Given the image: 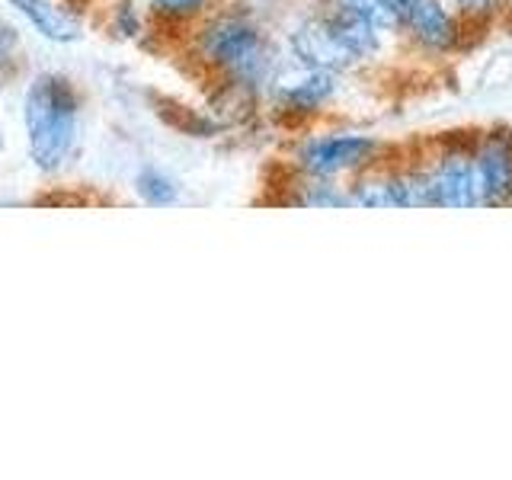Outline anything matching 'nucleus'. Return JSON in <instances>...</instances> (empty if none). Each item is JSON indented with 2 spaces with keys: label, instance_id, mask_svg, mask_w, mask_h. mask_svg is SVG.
Segmentation results:
<instances>
[{
  "label": "nucleus",
  "instance_id": "f257e3e1",
  "mask_svg": "<svg viewBox=\"0 0 512 480\" xmlns=\"http://www.w3.org/2000/svg\"><path fill=\"white\" fill-rule=\"evenodd\" d=\"M77 119L80 96L71 80L58 74L36 77V84L26 93V132L29 154L39 170L52 173L68 160L77 141Z\"/></svg>",
  "mask_w": 512,
  "mask_h": 480
},
{
  "label": "nucleus",
  "instance_id": "f03ea898",
  "mask_svg": "<svg viewBox=\"0 0 512 480\" xmlns=\"http://www.w3.org/2000/svg\"><path fill=\"white\" fill-rule=\"evenodd\" d=\"M202 58L240 80H260L266 71V48L256 23L247 16H218L202 29Z\"/></svg>",
  "mask_w": 512,
  "mask_h": 480
},
{
  "label": "nucleus",
  "instance_id": "7ed1b4c3",
  "mask_svg": "<svg viewBox=\"0 0 512 480\" xmlns=\"http://www.w3.org/2000/svg\"><path fill=\"white\" fill-rule=\"evenodd\" d=\"M375 151H378L375 138L330 135V138L308 141L298 157H301V167L311 176H317V180H330V176H336V173H346V170H356V167L368 164Z\"/></svg>",
  "mask_w": 512,
  "mask_h": 480
},
{
  "label": "nucleus",
  "instance_id": "20e7f679",
  "mask_svg": "<svg viewBox=\"0 0 512 480\" xmlns=\"http://www.w3.org/2000/svg\"><path fill=\"white\" fill-rule=\"evenodd\" d=\"M429 199L442 208H480L477 170L471 154H448L442 164L426 173Z\"/></svg>",
  "mask_w": 512,
  "mask_h": 480
},
{
  "label": "nucleus",
  "instance_id": "39448f33",
  "mask_svg": "<svg viewBox=\"0 0 512 480\" xmlns=\"http://www.w3.org/2000/svg\"><path fill=\"white\" fill-rule=\"evenodd\" d=\"M480 205L512 202V138L490 135L484 148L474 154Z\"/></svg>",
  "mask_w": 512,
  "mask_h": 480
},
{
  "label": "nucleus",
  "instance_id": "423d86ee",
  "mask_svg": "<svg viewBox=\"0 0 512 480\" xmlns=\"http://www.w3.org/2000/svg\"><path fill=\"white\" fill-rule=\"evenodd\" d=\"M397 23L413 32L416 42L426 48H448L455 42V20L452 13L442 7V0H394Z\"/></svg>",
  "mask_w": 512,
  "mask_h": 480
},
{
  "label": "nucleus",
  "instance_id": "0eeeda50",
  "mask_svg": "<svg viewBox=\"0 0 512 480\" xmlns=\"http://www.w3.org/2000/svg\"><path fill=\"white\" fill-rule=\"evenodd\" d=\"M295 52L304 64H311L317 71H340L346 64L356 61V55L349 52V48L336 39V32L330 29L327 16H320V20H311L304 23L298 32H295Z\"/></svg>",
  "mask_w": 512,
  "mask_h": 480
},
{
  "label": "nucleus",
  "instance_id": "6e6552de",
  "mask_svg": "<svg viewBox=\"0 0 512 480\" xmlns=\"http://www.w3.org/2000/svg\"><path fill=\"white\" fill-rule=\"evenodd\" d=\"M10 4L20 10L45 39H52V42H77L80 39V23L68 10L55 7L52 0H10Z\"/></svg>",
  "mask_w": 512,
  "mask_h": 480
},
{
  "label": "nucleus",
  "instance_id": "1a4fd4ad",
  "mask_svg": "<svg viewBox=\"0 0 512 480\" xmlns=\"http://www.w3.org/2000/svg\"><path fill=\"white\" fill-rule=\"evenodd\" d=\"M333 90H336L333 74L314 68V74H308L304 80H298V84H292L285 90V106L298 109V112H314L330 100Z\"/></svg>",
  "mask_w": 512,
  "mask_h": 480
},
{
  "label": "nucleus",
  "instance_id": "9d476101",
  "mask_svg": "<svg viewBox=\"0 0 512 480\" xmlns=\"http://www.w3.org/2000/svg\"><path fill=\"white\" fill-rule=\"evenodd\" d=\"M349 205H365V208H400V202H397V189H394V176L359 183L356 189L349 192Z\"/></svg>",
  "mask_w": 512,
  "mask_h": 480
},
{
  "label": "nucleus",
  "instance_id": "9b49d317",
  "mask_svg": "<svg viewBox=\"0 0 512 480\" xmlns=\"http://www.w3.org/2000/svg\"><path fill=\"white\" fill-rule=\"evenodd\" d=\"M340 7L352 10V13H359L362 20L372 23L378 32L381 29H397V7H394V0H340Z\"/></svg>",
  "mask_w": 512,
  "mask_h": 480
},
{
  "label": "nucleus",
  "instance_id": "f8f14e48",
  "mask_svg": "<svg viewBox=\"0 0 512 480\" xmlns=\"http://www.w3.org/2000/svg\"><path fill=\"white\" fill-rule=\"evenodd\" d=\"M138 192H141V199L151 202V205H170V202H176V183L170 180L167 173H160V170L138 173Z\"/></svg>",
  "mask_w": 512,
  "mask_h": 480
},
{
  "label": "nucleus",
  "instance_id": "ddd939ff",
  "mask_svg": "<svg viewBox=\"0 0 512 480\" xmlns=\"http://www.w3.org/2000/svg\"><path fill=\"white\" fill-rule=\"evenodd\" d=\"M298 202L314 205V208H343V205H349V192H336L330 183H314L308 196H301Z\"/></svg>",
  "mask_w": 512,
  "mask_h": 480
},
{
  "label": "nucleus",
  "instance_id": "4468645a",
  "mask_svg": "<svg viewBox=\"0 0 512 480\" xmlns=\"http://www.w3.org/2000/svg\"><path fill=\"white\" fill-rule=\"evenodd\" d=\"M205 4H208V0H151L154 13L170 16V20H176V16H192V13H199Z\"/></svg>",
  "mask_w": 512,
  "mask_h": 480
},
{
  "label": "nucleus",
  "instance_id": "2eb2a0df",
  "mask_svg": "<svg viewBox=\"0 0 512 480\" xmlns=\"http://www.w3.org/2000/svg\"><path fill=\"white\" fill-rule=\"evenodd\" d=\"M16 45H20V42H16V32L0 23V68H7V64L13 61Z\"/></svg>",
  "mask_w": 512,
  "mask_h": 480
},
{
  "label": "nucleus",
  "instance_id": "dca6fc26",
  "mask_svg": "<svg viewBox=\"0 0 512 480\" xmlns=\"http://www.w3.org/2000/svg\"><path fill=\"white\" fill-rule=\"evenodd\" d=\"M458 7H464V10H484V7H490L493 0H455Z\"/></svg>",
  "mask_w": 512,
  "mask_h": 480
}]
</instances>
